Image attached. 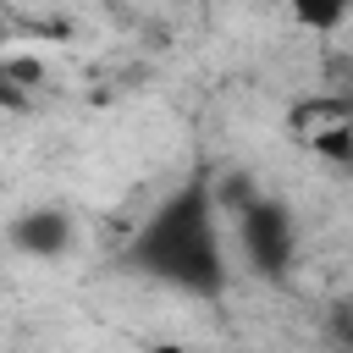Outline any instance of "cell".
I'll return each instance as SVG.
<instances>
[{
    "label": "cell",
    "mask_w": 353,
    "mask_h": 353,
    "mask_svg": "<svg viewBox=\"0 0 353 353\" xmlns=\"http://www.w3.org/2000/svg\"><path fill=\"white\" fill-rule=\"evenodd\" d=\"M287 6H292V22L309 33H336L342 17L353 11V0H287Z\"/></svg>",
    "instance_id": "277c9868"
},
{
    "label": "cell",
    "mask_w": 353,
    "mask_h": 353,
    "mask_svg": "<svg viewBox=\"0 0 353 353\" xmlns=\"http://www.w3.org/2000/svg\"><path fill=\"white\" fill-rule=\"evenodd\" d=\"M6 77L11 83H44V66L39 61H6Z\"/></svg>",
    "instance_id": "5b68a950"
},
{
    "label": "cell",
    "mask_w": 353,
    "mask_h": 353,
    "mask_svg": "<svg viewBox=\"0 0 353 353\" xmlns=\"http://www.w3.org/2000/svg\"><path fill=\"white\" fill-rule=\"evenodd\" d=\"M154 353H193V347H176V342H160Z\"/></svg>",
    "instance_id": "8992f818"
},
{
    "label": "cell",
    "mask_w": 353,
    "mask_h": 353,
    "mask_svg": "<svg viewBox=\"0 0 353 353\" xmlns=\"http://www.w3.org/2000/svg\"><path fill=\"white\" fill-rule=\"evenodd\" d=\"M11 243L28 248V254H61V248H66V215L39 210V215H28V221L11 226Z\"/></svg>",
    "instance_id": "3957f363"
},
{
    "label": "cell",
    "mask_w": 353,
    "mask_h": 353,
    "mask_svg": "<svg viewBox=\"0 0 353 353\" xmlns=\"http://www.w3.org/2000/svg\"><path fill=\"white\" fill-rule=\"evenodd\" d=\"M243 248L259 270H287L292 259V221L276 204H243Z\"/></svg>",
    "instance_id": "7a4b0ae2"
},
{
    "label": "cell",
    "mask_w": 353,
    "mask_h": 353,
    "mask_svg": "<svg viewBox=\"0 0 353 353\" xmlns=\"http://www.w3.org/2000/svg\"><path fill=\"white\" fill-rule=\"evenodd\" d=\"M127 265L176 292H193V298L221 292L226 270H221V237H215V193L204 176L176 188L138 226V237L127 243Z\"/></svg>",
    "instance_id": "6da1fadb"
}]
</instances>
